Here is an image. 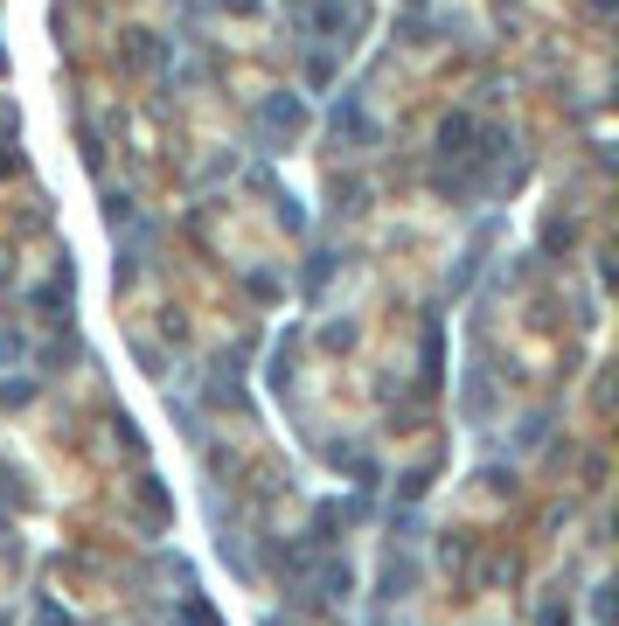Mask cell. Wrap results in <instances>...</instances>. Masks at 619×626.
<instances>
[{
	"mask_svg": "<svg viewBox=\"0 0 619 626\" xmlns=\"http://www.w3.org/2000/svg\"><path fill=\"white\" fill-rule=\"evenodd\" d=\"M300 126H307V98H300V91H272V98L258 105V140H265V147L293 140Z\"/></svg>",
	"mask_w": 619,
	"mask_h": 626,
	"instance_id": "1",
	"label": "cell"
},
{
	"mask_svg": "<svg viewBox=\"0 0 619 626\" xmlns=\"http://www.w3.org/2000/svg\"><path fill=\"white\" fill-rule=\"evenodd\" d=\"M334 140H348L355 154L383 140V126H376V119L362 112V91H341V105H334Z\"/></svg>",
	"mask_w": 619,
	"mask_h": 626,
	"instance_id": "2",
	"label": "cell"
},
{
	"mask_svg": "<svg viewBox=\"0 0 619 626\" xmlns=\"http://www.w3.org/2000/svg\"><path fill=\"white\" fill-rule=\"evenodd\" d=\"M355 21H369L362 0H313L307 7V28L313 35H327V42H341V28H355Z\"/></svg>",
	"mask_w": 619,
	"mask_h": 626,
	"instance_id": "3",
	"label": "cell"
},
{
	"mask_svg": "<svg viewBox=\"0 0 619 626\" xmlns=\"http://www.w3.org/2000/svg\"><path fill=\"white\" fill-rule=\"evenodd\" d=\"M473 140H480V126H473V112H453V119L439 126V154H446V160H473V154H480Z\"/></svg>",
	"mask_w": 619,
	"mask_h": 626,
	"instance_id": "4",
	"label": "cell"
},
{
	"mask_svg": "<svg viewBox=\"0 0 619 626\" xmlns=\"http://www.w3.org/2000/svg\"><path fill=\"white\" fill-rule=\"evenodd\" d=\"M348 585H355V571H348L341 557H327V564H320V599H348Z\"/></svg>",
	"mask_w": 619,
	"mask_h": 626,
	"instance_id": "5",
	"label": "cell"
},
{
	"mask_svg": "<svg viewBox=\"0 0 619 626\" xmlns=\"http://www.w3.org/2000/svg\"><path fill=\"white\" fill-rule=\"evenodd\" d=\"M334 70H341V63H334V56L320 49V56L307 63V84H313V91H327V84H334Z\"/></svg>",
	"mask_w": 619,
	"mask_h": 626,
	"instance_id": "6",
	"label": "cell"
},
{
	"mask_svg": "<svg viewBox=\"0 0 619 626\" xmlns=\"http://www.w3.org/2000/svg\"><path fill=\"white\" fill-rule=\"evenodd\" d=\"M279 223H286V230H307V209H300L293 195H279Z\"/></svg>",
	"mask_w": 619,
	"mask_h": 626,
	"instance_id": "7",
	"label": "cell"
},
{
	"mask_svg": "<svg viewBox=\"0 0 619 626\" xmlns=\"http://www.w3.org/2000/svg\"><path fill=\"white\" fill-rule=\"evenodd\" d=\"M174 620H181V626H216V620H209V606H195V599H188V606H181Z\"/></svg>",
	"mask_w": 619,
	"mask_h": 626,
	"instance_id": "8",
	"label": "cell"
},
{
	"mask_svg": "<svg viewBox=\"0 0 619 626\" xmlns=\"http://www.w3.org/2000/svg\"><path fill=\"white\" fill-rule=\"evenodd\" d=\"M35 397V383H0V404H28Z\"/></svg>",
	"mask_w": 619,
	"mask_h": 626,
	"instance_id": "9",
	"label": "cell"
},
{
	"mask_svg": "<svg viewBox=\"0 0 619 626\" xmlns=\"http://www.w3.org/2000/svg\"><path fill=\"white\" fill-rule=\"evenodd\" d=\"M35 626H70V613H56V606H42V613H35Z\"/></svg>",
	"mask_w": 619,
	"mask_h": 626,
	"instance_id": "10",
	"label": "cell"
},
{
	"mask_svg": "<svg viewBox=\"0 0 619 626\" xmlns=\"http://www.w3.org/2000/svg\"><path fill=\"white\" fill-rule=\"evenodd\" d=\"M536 626H571V613H564V606H543V620Z\"/></svg>",
	"mask_w": 619,
	"mask_h": 626,
	"instance_id": "11",
	"label": "cell"
},
{
	"mask_svg": "<svg viewBox=\"0 0 619 626\" xmlns=\"http://www.w3.org/2000/svg\"><path fill=\"white\" fill-rule=\"evenodd\" d=\"M592 7H599V14H613V0H592Z\"/></svg>",
	"mask_w": 619,
	"mask_h": 626,
	"instance_id": "12",
	"label": "cell"
}]
</instances>
